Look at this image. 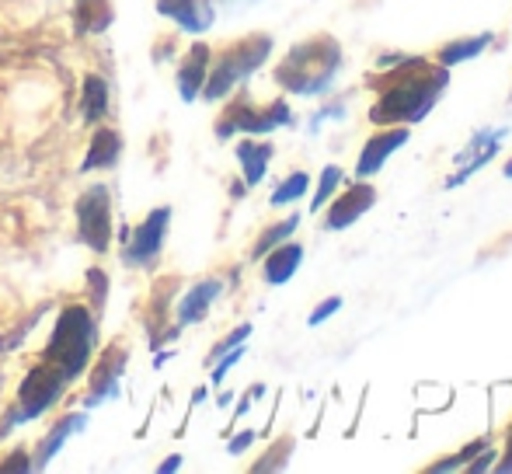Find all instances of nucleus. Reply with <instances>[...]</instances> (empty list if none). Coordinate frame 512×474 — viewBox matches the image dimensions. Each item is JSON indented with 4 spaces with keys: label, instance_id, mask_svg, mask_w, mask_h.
<instances>
[{
    "label": "nucleus",
    "instance_id": "29",
    "mask_svg": "<svg viewBox=\"0 0 512 474\" xmlns=\"http://www.w3.org/2000/svg\"><path fill=\"white\" fill-rule=\"evenodd\" d=\"M248 335H251V325H241V328H234V332L227 335V339L220 342V346L209 353V359H220L223 353H230V349H237V346H244L248 342Z\"/></svg>",
    "mask_w": 512,
    "mask_h": 474
},
{
    "label": "nucleus",
    "instance_id": "32",
    "mask_svg": "<svg viewBox=\"0 0 512 474\" xmlns=\"http://www.w3.org/2000/svg\"><path fill=\"white\" fill-rule=\"evenodd\" d=\"M502 461H495V471L499 474H512V426L506 429V450H502Z\"/></svg>",
    "mask_w": 512,
    "mask_h": 474
},
{
    "label": "nucleus",
    "instance_id": "19",
    "mask_svg": "<svg viewBox=\"0 0 512 474\" xmlns=\"http://www.w3.org/2000/svg\"><path fill=\"white\" fill-rule=\"evenodd\" d=\"M234 154H237V161H241L244 182H248V185H262L265 182V171H269V161H272V143L241 140Z\"/></svg>",
    "mask_w": 512,
    "mask_h": 474
},
{
    "label": "nucleus",
    "instance_id": "23",
    "mask_svg": "<svg viewBox=\"0 0 512 474\" xmlns=\"http://www.w3.org/2000/svg\"><path fill=\"white\" fill-rule=\"evenodd\" d=\"M297 227H300V217L293 213V217H286V220H279V224H272L269 231H265L262 237H258V244H255V258H265V251H272L276 244H283V241H290L293 234H297Z\"/></svg>",
    "mask_w": 512,
    "mask_h": 474
},
{
    "label": "nucleus",
    "instance_id": "18",
    "mask_svg": "<svg viewBox=\"0 0 512 474\" xmlns=\"http://www.w3.org/2000/svg\"><path fill=\"white\" fill-rule=\"evenodd\" d=\"M495 35L492 32H481V35H467V39H453L446 46L436 49V63L439 67H460L467 60H478L488 46H492Z\"/></svg>",
    "mask_w": 512,
    "mask_h": 474
},
{
    "label": "nucleus",
    "instance_id": "5",
    "mask_svg": "<svg viewBox=\"0 0 512 474\" xmlns=\"http://www.w3.org/2000/svg\"><path fill=\"white\" fill-rule=\"evenodd\" d=\"M70 384H74V377H70L60 363L39 359V366H35L18 387V415H14V422L39 419L42 412L53 408V401H60V394L67 391Z\"/></svg>",
    "mask_w": 512,
    "mask_h": 474
},
{
    "label": "nucleus",
    "instance_id": "13",
    "mask_svg": "<svg viewBox=\"0 0 512 474\" xmlns=\"http://www.w3.org/2000/svg\"><path fill=\"white\" fill-rule=\"evenodd\" d=\"M300 262H304V244L297 241H283L276 244L272 251H265V262H262V276L269 286H283L297 276Z\"/></svg>",
    "mask_w": 512,
    "mask_h": 474
},
{
    "label": "nucleus",
    "instance_id": "34",
    "mask_svg": "<svg viewBox=\"0 0 512 474\" xmlns=\"http://www.w3.org/2000/svg\"><path fill=\"white\" fill-rule=\"evenodd\" d=\"M88 283L95 286V300H98V304H102V300H105V276L95 269V272H88Z\"/></svg>",
    "mask_w": 512,
    "mask_h": 474
},
{
    "label": "nucleus",
    "instance_id": "24",
    "mask_svg": "<svg viewBox=\"0 0 512 474\" xmlns=\"http://www.w3.org/2000/svg\"><path fill=\"white\" fill-rule=\"evenodd\" d=\"M342 182H345L342 168H338V164H328V168L321 171V178H317V192H314V199H310V213H321Z\"/></svg>",
    "mask_w": 512,
    "mask_h": 474
},
{
    "label": "nucleus",
    "instance_id": "9",
    "mask_svg": "<svg viewBox=\"0 0 512 474\" xmlns=\"http://www.w3.org/2000/svg\"><path fill=\"white\" fill-rule=\"evenodd\" d=\"M373 203H377V185L366 182V178H356V182L328 206V220H324V224H328V231H349L356 220H363L366 213L373 210Z\"/></svg>",
    "mask_w": 512,
    "mask_h": 474
},
{
    "label": "nucleus",
    "instance_id": "4",
    "mask_svg": "<svg viewBox=\"0 0 512 474\" xmlns=\"http://www.w3.org/2000/svg\"><path fill=\"white\" fill-rule=\"evenodd\" d=\"M272 56V35H248V39L234 42L220 53V60H209V77L203 84L206 102H220L241 81H248L258 67Z\"/></svg>",
    "mask_w": 512,
    "mask_h": 474
},
{
    "label": "nucleus",
    "instance_id": "2",
    "mask_svg": "<svg viewBox=\"0 0 512 474\" xmlns=\"http://www.w3.org/2000/svg\"><path fill=\"white\" fill-rule=\"evenodd\" d=\"M338 74H342V46L331 35H314V39L293 46L272 77L290 95L317 98L324 91H331Z\"/></svg>",
    "mask_w": 512,
    "mask_h": 474
},
{
    "label": "nucleus",
    "instance_id": "1",
    "mask_svg": "<svg viewBox=\"0 0 512 474\" xmlns=\"http://www.w3.org/2000/svg\"><path fill=\"white\" fill-rule=\"evenodd\" d=\"M366 84L380 88V98L370 109L373 126H411L436 109L450 84V67H432L425 56H405L398 67L370 74Z\"/></svg>",
    "mask_w": 512,
    "mask_h": 474
},
{
    "label": "nucleus",
    "instance_id": "16",
    "mask_svg": "<svg viewBox=\"0 0 512 474\" xmlns=\"http://www.w3.org/2000/svg\"><path fill=\"white\" fill-rule=\"evenodd\" d=\"M220 290H223L220 279H203L199 286H192V290L182 297V304H178V328L203 321L206 311H209V304H213V300L220 297Z\"/></svg>",
    "mask_w": 512,
    "mask_h": 474
},
{
    "label": "nucleus",
    "instance_id": "37",
    "mask_svg": "<svg viewBox=\"0 0 512 474\" xmlns=\"http://www.w3.org/2000/svg\"><path fill=\"white\" fill-rule=\"evenodd\" d=\"M502 175H506L509 182H512V157H509V161H506V168H502Z\"/></svg>",
    "mask_w": 512,
    "mask_h": 474
},
{
    "label": "nucleus",
    "instance_id": "27",
    "mask_svg": "<svg viewBox=\"0 0 512 474\" xmlns=\"http://www.w3.org/2000/svg\"><path fill=\"white\" fill-rule=\"evenodd\" d=\"M293 450V440H279L276 447L265 454V461H258L251 471H279V468H286V454Z\"/></svg>",
    "mask_w": 512,
    "mask_h": 474
},
{
    "label": "nucleus",
    "instance_id": "10",
    "mask_svg": "<svg viewBox=\"0 0 512 474\" xmlns=\"http://www.w3.org/2000/svg\"><path fill=\"white\" fill-rule=\"evenodd\" d=\"M411 129L408 126H377V133L366 140L363 154H359L356 161V178H373L380 175V168H384L387 161H391L394 150H401L408 143Z\"/></svg>",
    "mask_w": 512,
    "mask_h": 474
},
{
    "label": "nucleus",
    "instance_id": "20",
    "mask_svg": "<svg viewBox=\"0 0 512 474\" xmlns=\"http://www.w3.org/2000/svg\"><path fill=\"white\" fill-rule=\"evenodd\" d=\"M81 116L88 122H102L108 116V84L98 74L84 77V98H81Z\"/></svg>",
    "mask_w": 512,
    "mask_h": 474
},
{
    "label": "nucleus",
    "instance_id": "26",
    "mask_svg": "<svg viewBox=\"0 0 512 474\" xmlns=\"http://www.w3.org/2000/svg\"><path fill=\"white\" fill-rule=\"evenodd\" d=\"M481 447H488V440H474V443H467V447H464V450H457V454H450V457H443V461L429 464V468H425V474H446V471H460V468H467V464H471V457L478 454Z\"/></svg>",
    "mask_w": 512,
    "mask_h": 474
},
{
    "label": "nucleus",
    "instance_id": "14",
    "mask_svg": "<svg viewBox=\"0 0 512 474\" xmlns=\"http://www.w3.org/2000/svg\"><path fill=\"white\" fill-rule=\"evenodd\" d=\"M209 77V46L206 42H196L185 56V63L178 67V91H182L185 102H196L203 95V84Z\"/></svg>",
    "mask_w": 512,
    "mask_h": 474
},
{
    "label": "nucleus",
    "instance_id": "36",
    "mask_svg": "<svg viewBox=\"0 0 512 474\" xmlns=\"http://www.w3.org/2000/svg\"><path fill=\"white\" fill-rule=\"evenodd\" d=\"M178 468H182V457H178V454H171L168 461H164L157 471H161V474H168V471H178Z\"/></svg>",
    "mask_w": 512,
    "mask_h": 474
},
{
    "label": "nucleus",
    "instance_id": "11",
    "mask_svg": "<svg viewBox=\"0 0 512 474\" xmlns=\"http://www.w3.org/2000/svg\"><path fill=\"white\" fill-rule=\"evenodd\" d=\"M509 136V129L502 126V129H481V133H474V140L467 143V150L457 157L460 161V171H453L450 178H446V185L443 189H457V185H464L467 178L474 175V171H481L488 161H492L495 154H499V147H502V140Z\"/></svg>",
    "mask_w": 512,
    "mask_h": 474
},
{
    "label": "nucleus",
    "instance_id": "28",
    "mask_svg": "<svg viewBox=\"0 0 512 474\" xmlns=\"http://www.w3.org/2000/svg\"><path fill=\"white\" fill-rule=\"evenodd\" d=\"M495 461H499V450L488 443V447H481L478 454L471 457V464H467L464 471H471V474H481V471H495Z\"/></svg>",
    "mask_w": 512,
    "mask_h": 474
},
{
    "label": "nucleus",
    "instance_id": "25",
    "mask_svg": "<svg viewBox=\"0 0 512 474\" xmlns=\"http://www.w3.org/2000/svg\"><path fill=\"white\" fill-rule=\"evenodd\" d=\"M307 189H310V175H307V171H293V175L286 178V182L279 185L276 192H272L269 203L272 206H290V203H297V199H304Z\"/></svg>",
    "mask_w": 512,
    "mask_h": 474
},
{
    "label": "nucleus",
    "instance_id": "30",
    "mask_svg": "<svg viewBox=\"0 0 512 474\" xmlns=\"http://www.w3.org/2000/svg\"><path fill=\"white\" fill-rule=\"evenodd\" d=\"M338 311H342V297H328L324 304H317V307H314V314L307 318V325H310V328L324 325V321H328L331 314H338Z\"/></svg>",
    "mask_w": 512,
    "mask_h": 474
},
{
    "label": "nucleus",
    "instance_id": "22",
    "mask_svg": "<svg viewBox=\"0 0 512 474\" xmlns=\"http://www.w3.org/2000/svg\"><path fill=\"white\" fill-rule=\"evenodd\" d=\"M84 422H88V419H84L81 412H74V415H67V419H63L60 426H53V433H49L46 443L39 447V461H35V468H46V464L56 457V450H60L63 443L70 440V433H77V429H81Z\"/></svg>",
    "mask_w": 512,
    "mask_h": 474
},
{
    "label": "nucleus",
    "instance_id": "35",
    "mask_svg": "<svg viewBox=\"0 0 512 474\" xmlns=\"http://www.w3.org/2000/svg\"><path fill=\"white\" fill-rule=\"evenodd\" d=\"M405 56H408V53H384V56H380V60H377V70H387V67H398V63H401V60H405Z\"/></svg>",
    "mask_w": 512,
    "mask_h": 474
},
{
    "label": "nucleus",
    "instance_id": "21",
    "mask_svg": "<svg viewBox=\"0 0 512 474\" xmlns=\"http://www.w3.org/2000/svg\"><path fill=\"white\" fill-rule=\"evenodd\" d=\"M115 11L108 0H77V32H105Z\"/></svg>",
    "mask_w": 512,
    "mask_h": 474
},
{
    "label": "nucleus",
    "instance_id": "17",
    "mask_svg": "<svg viewBox=\"0 0 512 474\" xmlns=\"http://www.w3.org/2000/svg\"><path fill=\"white\" fill-rule=\"evenodd\" d=\"M119 157H122V136L115 133V129H95V136H91V150H88V157H84L81 171L88 175V171L115 168Z\"/></svg>",
    "mask_w": 512,
    "mask_h": 474
},
{
    "label": "nucleus",
    "instance_id": "12",
    "mask_svg": "<svg viewBox=\"0 0 512 474\" xmlns=\"http://www.w3.org/2000/svg\"><path fill=\"white\" fill-rule=\"evenodd\" d=\"M157 11L192 35L209 32L213 21H216V11H213L209 0H157Z\"/></svg>",
    "mask_w": 512,
    "mask_h": 474
},
{
    "label": "nucleus",
    "instance_id": "33",
    "mask_svg": "<svg viewBox=\"0 0 512 474\" xmlns=\"http://www.w3.org/2000/svg\"><path fill=\"white\" fill-rule=\"evenodd\" d=\"M251 443H255V433H251V429H248V433H241V436H234V440H230L227 443V450H230V454H244V450H248L251 447Z\"/></svg>",
    "mask_w": 512,
    "mask_h": 474
},
{
    "label": "nucleus",
    "instance_id": "8",
    "mask_svg": "<svg viewBox=\"0 0 512 474\" xmlns=\"http://www.w3.org/2000/svg\"><path fill=\"white\" fill-rule=\"evenodd\" d=\"M168 224H171V206H157L133 234H129L126 248H122V258L129 265H147L150 258L161 255L164 248V234H168Z\"/></svg>",
    "mask_w": 512,
    "mask_h": 474
},
{
    "label": "nucleus",
    "instance_id": "3",
    "mask_svg": "<svg viewBox=\"0 0 512 474\" xmlns=\"http://www.w3.org/2000/svg\"><path fill=\"white\" fill-rule=\"evenodd\" d=\"M95 339H98L95 314H91L88 307H81V304L63 307L60 318H56L53 339H49L42 359H49V363H60L63 370L77 380L84 373V366H88L91 353H95Z\"/></svg>",
    "mask_w": 512,
    "mask_h": 474
},
{
    "label": "nucleus",
    "instance_id": "31",
    "mask_svg": "<svg viewBox=\"0 0 512 474\" xmlns=\"http://www.w3.org/2000/svg\"><path fill=\"white\" fill-rule=\"evenodd\" d=\"M241 356H244V346H237V349H230V353H223V356H220V363H216V370H213V384H223L227 370H230V366H234Z\"/></svg>",
    "mask_w": 512,
    "mask_h": 474
},
{
    "label": "nucleus",
    "instance_id": "15",
    "mask_svg": "<svg viewBox=\"0 0 512 474\" xmlns=\"http://www.w3.org/2000/svg\"><path fill=\"white\" fill-rule=\"evenodd\" d=\"M126 366V353H115V349H108L105 359L98 363L95 377H91V398H84V405L95 408L102 405V401L108 398V394H119V370Z\"/></svg>",
    "mask_w": 512,
    "mask_h": 474
},
{
    "label": "nucleus",
    "instance_id": "6",
    "mask_svg": "<svg viewBox=\"0 0 512 474\" xmlns=\"http://www.w3.org/2000/svg\"><path fill=\"white\" fill-rule=\"evenodd\" d=\"M290 105L279 98V102H272L269 109H251L248 102H234L227 112L220 116L216 122V136L220 140H230L234 133H248V136H265L272 133V129L279 126H290Z\"/></svg>",
    "mask_w": 512,
    "mask_h": 474
},
{
    "label": "nucleus",
    "instance_id": "7",
    "mask_svg": "<svg viewBox=\"0 0 512 474\" xmlns=\"http://www.w3.org/2000/svg\"><path fill=\"white\" fill-rule=\"evenodd\" d=\"M77 231L91 251H98V255L108 251V244H112V199H108L105 185H91L77 199Z\"/></svg>",
    "mask_w": 512,
    "mask_h": 474
}]
</instances>
